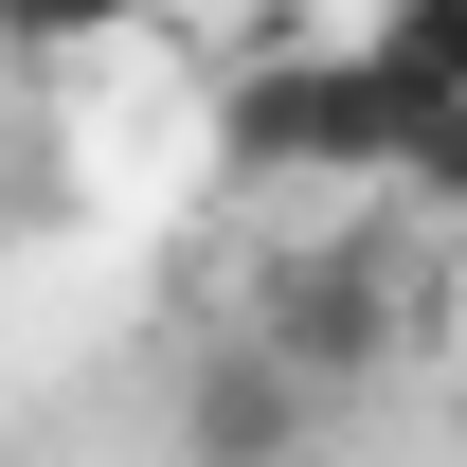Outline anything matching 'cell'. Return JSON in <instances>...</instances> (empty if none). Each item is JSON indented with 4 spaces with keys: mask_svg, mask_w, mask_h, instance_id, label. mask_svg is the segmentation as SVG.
I'll return each mask as SVG.
<instances>
[{
    "mask_svg": "<svg viewBox=\"0 0 467 467\" xmlns=\"http://www.w3.org/2000/svg\"><path fill=\"white\" fill-rule=\"evenodd\" d=\"M306 450H324V378L234 324V342L180 378V467H306Z\"/></svg>",
    "mask_w": 467,
    "mask_h": 467,
    "instance_id": "cell-3",
    "label": "cell"
},
{
    "mask_svg": "<svg viewBox=\"0 0 467 467\" xmlns=\"http://www.w3.org/2000/svg\"><path fill=\"white\" fill-rule=\"evenodd\" d=\"M450 342H467V306H450Z\"/></svg>",
    "mask_w": 467,
    "mask_h": 467,
    "instance_id": "cell-7",
    "label": "cell"
},
{
    "mask_svg": "<svg viewBox=\"0 0 467 467\" xmlns=\"http://www.w3.org/2000/svg\"><path fill=\"white\" fill-rule=\"evenodd\" d=\"M450 306H467V270H413V252H378V234H288V252L252 270V342L306 359L324 396H359V378H378L413 324H450Z\"/></svg>",
    "mask_w": 467,
    "mask_h": 467,
    "instance_id": "cell-2",
    "label": "cell"
},
{
    "mask_svg": "<svg viewBox=\"0 0 467 467\" xmlns=\"http://www.w3.org/2000/svg\"><path fill=\"white\" fill-rule=\"evenodd\" d=\"M126 18H144V0H0L18 55H90V36H126Z\"/></svg>",
    "mask_w": 467,
    "mask_h": 467,
    "instance_id": "cell-6",
    "label": "cell"
},
{
    "mask_svg": "<svg viewBox=\"0 0 467 467\" xmlns=\"http://www.w3.org/2000/svg\"><path fill=\"white\" fill-rule=\"evenodd\" d=\"M413 198H467V90H413V144H396Z\"/></svg>",
    "mask_w": 467,
    "mask_h": 467,
    "instance_id": "cell-5",
    "label": "cell"
},
{
    "mask_svg": "<svg viewBox=\"0 0 467 467\" xmlns=\"http://www.w3.org/2000/svg\"><path fill=\"white\" fill-rule=\"evenodd\" d=\"M216 144L252 180H396V144H413V90L378 72V36H270V55L216 90Z\"/></svg>",
    "mask_w": 467,
    "mask_h": 467,
    "instance_id": "cell-1",
    "label": "cell"
},
{
    "mask_svg": "<svg viewBox=\"0 0 467 467\" xmlns=\"http://www.w3.org/2000/svg\"><path fill=\"white\" fill-rule=\"evenodd\" d=\"M359 36L396 90H467V0H359Z\"/></svg>",
    "mask_w": 467,
    "mask_h": 467,
    "instance_id": "cell-4",
    "label": "cell"
}]
</instances>
